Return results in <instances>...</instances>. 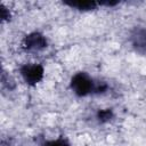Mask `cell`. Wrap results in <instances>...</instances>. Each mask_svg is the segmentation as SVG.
<instances>
[{
	"mask_svg": "<svg viewBox=\"0 0 146 146\" xmlns=\"http://www.w3.org/2000/svg\"><path fill=\"white\" fill-rule=\"evenodd\" d=\"M95 83L86 73H76L71 81V87L73 91L79 96H86L92 90H95Z\"/></svg>",
	"mask_w": 146,
	"mask_h": 146,
	"instance_id": "cell-1",
	"label": "cell"
},
{
	"mask_svg": "<svg viewBox=\"0 0 146 146\" xmlns=\"http://www.w3.org/2000/svg\"><path fill=\"white\" fill-rule=\"evenodd\" d=\"M68 5L71 7L78 8L80 10H90V9H95L97 3L95 1H73V2H68Z\"/></svg>",
	"mask_w": 146,
	"mask_h": 146,
	"instance_id": "cell-4",
	"label": "cell"
},
{
	"mask_svg": "<svg viewBox=\"0 0 146 146\" xmlns=\"http://www.w3.org/2000/svg\"><path fill=\"white\" fill-rule=\"evenodd\" d=\"M112 116H113V114H112V111L111 110H102V111H99L97 113V117L102 122H105V121L111 120Z\"/></svg>",
	"mask_w": 146,
	"mask_h": 146,
	"instance_id": "cell-5",
	"label": "cell"
},
{
	"mask_svg": "<svg viewBox=\"0 0 146 146\" xmlns=\"http://www.w3.org/2000/svg\"><path fill=\"white\" fill-rule=\"evenodd\" d=\"M42 146H70V144L65 140V139H55V140H49V141H46Z\"/></svg>",
	"mask_w": 146,
	"mask_h": 146,
	"instance_id": "cell-6",
	"label": "cell"
},
{
	"mask_svg": "<svg viewBox=\"0 0 146 146\" xmlns=\"http://www.w3.org/2000/svg\"><path fill=\"white\" fill-rule=\"evenodd\" d=\"M23 46L27 50L36 51V50L43 49L47 46V40L42 34L34 32V33H31L25 36V39L23 41Z\"/></svg>",
	"mask_w": 146,
	"mask_h": 146,
	"instance_id": "cell-3",
	"label": "cell"
},
{
	"mask_svg": "<svg viewBox=\"0 0 146 146\" xmlns=\"http://www.w3.org/2000/svg\"><path fill=\"white\" fill-rule=\"evenodd\" d=\"M1 18L2 19H8L9 18V13H7V9L5 7H1Z\"/></svg>",
	"mask_w": 146,
	"mask_h": 146,
	"instance_id": "cell-7",
	"label": "cell"
},
{
	"mask_svg": "<svg viewBox=\"0 0 146 146\" xmlns=\"http://www.w3.org/2000/svg\"><path fill=\"white\" fill-rule=\"evenodd\" d=\"M21 74L26 83L35 84L43 78V67L39 64H26L21 68Z\"/></svg>",
	"mask_w": 146,
	"mask_h": 146,
	"instance_id": "cell-2",
	"label": "cell"
}]
</instances>
